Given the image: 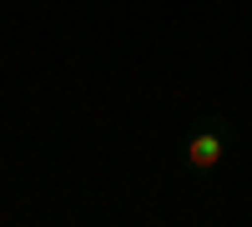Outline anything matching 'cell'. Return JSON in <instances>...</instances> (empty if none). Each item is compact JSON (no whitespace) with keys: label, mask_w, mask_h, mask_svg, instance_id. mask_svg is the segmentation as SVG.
Masks as SVG:
<instances>
[{"label":"cell","mask_w":252,"mask_h":227,"mask_svg":"<svg viewBox=\"0 0 252 227\" xmlns=\"http://www.w3.org/2000/svg\"><path fill=\"white\" fill-rule=\"evenodd\" d=\"M232 121H227L222 111H207L202 121H197V131L182 141V167L192 172V177H212L217 167H222V157H227V147H232Z\"/></svg>","instance_id":"obj_1"}]
</instances>
